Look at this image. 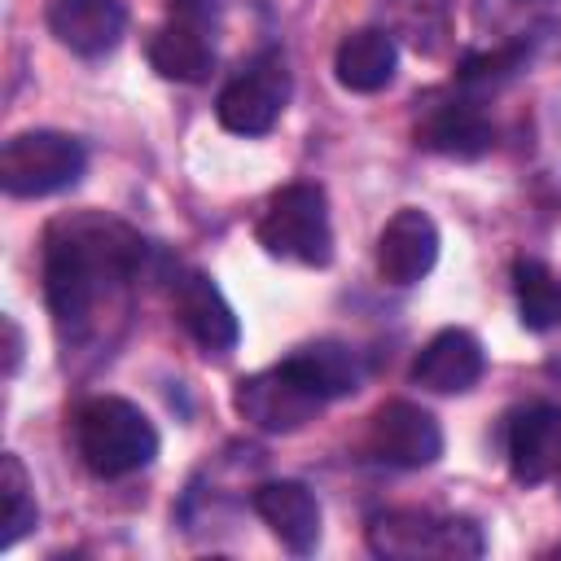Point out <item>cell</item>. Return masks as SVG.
Masks as SVG:
<instances>
[{"label": "cell", "mask_w": 561, "mask_h": 561, "mask_svg": "<svg viewBox=\"0 0 561 561\" xmlns=\"http://www.w3.org/2000/svg\"><path fill=\"white\" fill-rule=\"evenodd\" d=\"M171 311L180 329L206 351V355H228L241 342V320L224 289L202 272V267H175L171 272Z\"/></svg>", "instance_id": "cell-10"}, {"label": "cell", "mask_w": 561, "mask_h": 561, "mask_svg": "<svg viewBox=\"0 0 561 561\" xmlns=\"http://www.w3.org/2000/svg\"><path fill=\"white\" fill-rule=\"evenodd\" d=\"M145 53H149V66L175 83H206L215 70V44H210L206 26H193L180 18L158 26Z\"/></svg>", "instance_id": "cell-17"}, {"label": "cell", "mask_w": 561, "mask_h": 561, "mask_svg": "<svg viewBox=\"0 0 561 561\" xmlns=\"http://www.w3.org/2000/svg\"><path fill=\"white\" fill-rule=\"evenodd\" d=\"M508 39H522L530 53L561 57V0H513Z\"/></svg>", "instance_id": "cell-22"}, {"label": "cell", "mask_w": 561, "mask_h": 561, "mask_svg": "<svg viewBox=\"0 0 561 561\" xmlns=\"http://www.w3.org/2000/svg\"><path fill=\"white\" fill-rule=\"evenodd\" d=\"M390 18L416 53L434 57L451 31V0H390Z\"/></svg>", "instance_id": "cell-21"}, {"label": "cell", "mask_w": 561, "mask_h": 561, "mask_svg": "<svg viewBox=\"0 0 561 561\" xmlns=\"http://www.w3.org/2000/svg\"><path fill=\"white\" fill-rule=\"evenodd\" d=\"M359 451L390 469H430L443 456V425L408 399H386L359 438Z\"/></svg>", "instance_id": "cell-9"}, {"label": "cell", "mask_w": 561, "mask_h": 561, "mask_svg": "<svg viewBox=\"0 0 561 561\" xmlns=\"http://www.w3.org/2000/svg\"><path fill=\"white\" fill-rule=\"evenodd\" d=\"M88 171V149L70 131L31 127L4 140L0 153V188L9 197H53L79 184Z\"/></svg>", "instance_id": "cell-6"}, {"label": "cell", "mask_w": 561, "mask_h": 561, "mask_svg": "<svg viewBox=\"0 0 561 561\" xmlns=\"http://www.w3.org/2000/svg\"><path fill=\"white\" fill-rule=\"evenodd\" d=\"M4 337H9V346H4V377H13L18 364H22V329H18L13 316H4Z\"/></svg>", "instance_id": "cell-24"}, {"label": "cell", "mask_w": 561, "mask_h": 561, "mask_svg": "<svg viewBox=\"0 0 561 561\" xmlns=\"http://www.w3.org/2000/svg\"><path fill=\"white\" fill-rule=\"evenodd\" d=\"M149 263V241L118 215L70 210L44 228V302L66 359L110 355L131 316V289Z\"/></svg>", "instance_id": "cell-1"}, {"label": "cell", "mask_w": 561, "mask_h": 561, "mask_svg": "<svg viewBox=\"0 0 561 561\" xmlns=\"http://www.w3.org/2000/svg\"><path fill=\"white\" fill-rule=\"evenodd\" d=\"M412 140L425 153L473 162V158H482L491 149L495 127H491V118H486L478 96H469L465 88H451V92H430L425 101H416Z\"/></svg>", "instance_id": "cell-8"}, {"label": "cell", "mask_w": 561, "mask_h": 561, "mask_svg": "<svg viewBox=\"0 0 561 561\" xmlns=\"http://www.w3.org/2000/svg\"><path fill=\"white\" fill-rule=\"evenodd\" d=\"M399 70V44L394 31L386 26H359L351 35H342L337 53H333V75L346 92H381Z\"/></svg>", "instance_id": "cell-16"}, {"label": "cell", "mask_w": 561, "mask_h": 561, "mask_svg": "<svg viewBox=\"0 0 561 561\" xmlns=\"http://www.w3.org/2000/svg\"><path fill=\"white\" fill-rule=\"evenodd\" d=\"M530 48L522 39H504L495 48H478V53H465L456 61V88H465L469 96H486V92H500L508 88L526 66H530Z\"/></svg>", "instance_id": "cell-19"}, {"label": "cell", "mask_w": 561, "mask_h": 561, "mask_svg": "<svg viewBox=\"0 0 561 561\" xmlns=\"http://www.w3.org/2000/svg\"><path fill=\"white\" fill-rule=\"evenodd\" d=\"M0 500H4V530H0V548L9 552L22 535L35 530L39 522V504H35V491H31V473L22 465L18 451H4L0 460Z\"/></svg>", "instance_id": "cell-20"}, {"label": "cell", "mask_w": 561, "mask_h": 561, "mask_svg": "<svg viewBox=\"0 0 561 561\" xmlns=\"http://www.w3.org/2000/svg\"><path fill=\"white\" fill-rule=\"evenodd\" d=\"M254 513L263 517V526L289 548V552H311L320 543V504L311 495V486L294 482V478H280V482H263L254 495H250Z\"/></svg>", "instance_id": "cell-15"}, {"label": "cell", "mask_w": 561, "mask_h": 561, "mask_svg": "<svg viewBox=\"0 0 561 561\" xmlns=\"http://www.w3.org/2000/svg\"><path fill=\"white\" fill-rule=\"evenodd\" d=\"M377 276L386 285H416L438 263V224L421 206H399L377 232Z\"/></svg>", "instance_id": "cell-12"}, {"label": "cell", "mask_w": 561, "mask_h": 561, "mask_svg": "<svg viewBox=\"0 0 561 561\" xmlns=\"http://www.w3.org/2000/svg\"><path fill=\"white\" fill-rule=\"evenodd\" d=\"M324 403H329V394L307 373V364L298 359V351L285 355V359H276L272 368H259V373L241 377L237 390H232V408L250 425H259L267 434H294V430H302L307 421H316V412Z\"/></svg>", "instance_id": "cell-5"}, {"label": "cell", "mask_w": 561, "mask_h": 561, "mask_svg": "<svg viewBox=\"0 0 561 561\" xmlns=\"http://www.w3.org/2000/svg\"><path fill=\"white\" fill-rule=\"evenodd\" d=\"M368 548L386 561H469L486 552V535L473 517H438L430 508H386L368 517Z\"/></svg>", "instance_id": "cell-4"}, {"label": "cell", "mask_w": 561, "mask_h": 561, "mask_svg": "<svg viewBox=\"0 0 561 561\" xmlns=\"http://www.w3.org/2000/svg\"><path fill=\"white\" fill-rule=\"evenodd\" d=\"M513 294H517L522 329H530V333L561 329V272H552L543 259L513 263Z\"/></svg>", "instance_id": "cell-18"}, {"label": "cell", "mask_w": 561, "mask_h": 561, "mask_svg": "<svg viewBox=\"0 0 561 561\" xmlns=\"http://www.w3.org/2000/svg\"><path fill=\"white\" fill-rule=\"evenodd\" d=\"M219 0H171V18L193 22V26H215Z\"/></svg>", "instance_id": "cell-23"}, {"label": "cell", "mask_w": 561, "mask_h": 561, "mask_svg": "<svg viewBox=\"0 0 561 561\" xmlns=\"http://www.w3.org/2000/svg\"><path fill=\"white\" fill-rule=\"evenodd\" d=\"M75 451L92 478H127L153 465L158 425L123 394H92L75 412Z\"/></svg>", "instance_id": "cell-2"}, {"label": "cell", "mask_w": 561, "mask_h": 561, "mask_svg": "<svg viewBox=\"0 0 561 561\" xmlns=\"http://www.w3.org/2000/svg\"><path fill=\"white\" fill-rule=\"evenodd\" d=\"M557 491H561V469H557Z\"/></svg>", "instance_id": "cell-25"}, {"label": "cell", "mask_w": 561, "mask_h": 561, "mask_svg": "<svg viewBox=\"0 0 561 561\" xmlns=\"http://www.w3.org/2000/svg\"><path fill=\"white\" fill-rule=\"evenodd\" d=\"M259 245L272 259H289L302 267H329L333 259V224H329V197L316 180H294L280 184L259 224H254Z\"/></svg>", "instance_id": "cell-3"}, {"label": "cell", "mask_w": 561, "mask_h": 561, "mask_svg": "<svg viewBox=\"0 0 561 561\" xmlns=\"http://www.w3.org/2000/svg\"><path fill=\"white\" fill-rule=\"evenodd\" d=\"M486 351L469 329H438L412 359V381L434 394H465L482 381Z\"/></svg>", "instance_id": "cell-13"}, {"label": "cell", "mask_w": 561, "mask_h": 561, "mask_svg": "<svg viewBox=\"0 0 561 561\" xmlns=\"http://www.w3.org/2000/svg\"><path fill=\"white\" fill-rule=\"evenodd\" d=\"M48 31L61 48L79 57H105L118 48L127 31L123 0H53L48 4Z\"/></svg>", "instance_id": "cell-14"}, {"label": "cell", "mask_w": 561, "mask_h": 561, "mask_svg": "<svg viewBox=\"0 0 561 561\" xmlns=\"http://www.w3.org/2000/svg\"><path fill=\"white\" fill-rule=\"evenodd\" d=\"M504 456L508 473L522 486H539L561 469V408L557 403H526L504 425Z\"/></svg>", "instance_id": "cell-11"}, {"label": "cell", "mask_w": 561, "mask_h": 561, "mask_svg": "<svg viewBox=\"0 0 561 561\" xmlns=\"http://www.w3.org/2000/svg\"><path fill=\"white\" fill-rule=\"evenodd\" d=\"M289 101V66L280 48L250 57L215 96V118L232 136H267Z\"/></svg>", "instance_id": "cell-7"}]
</instances>
